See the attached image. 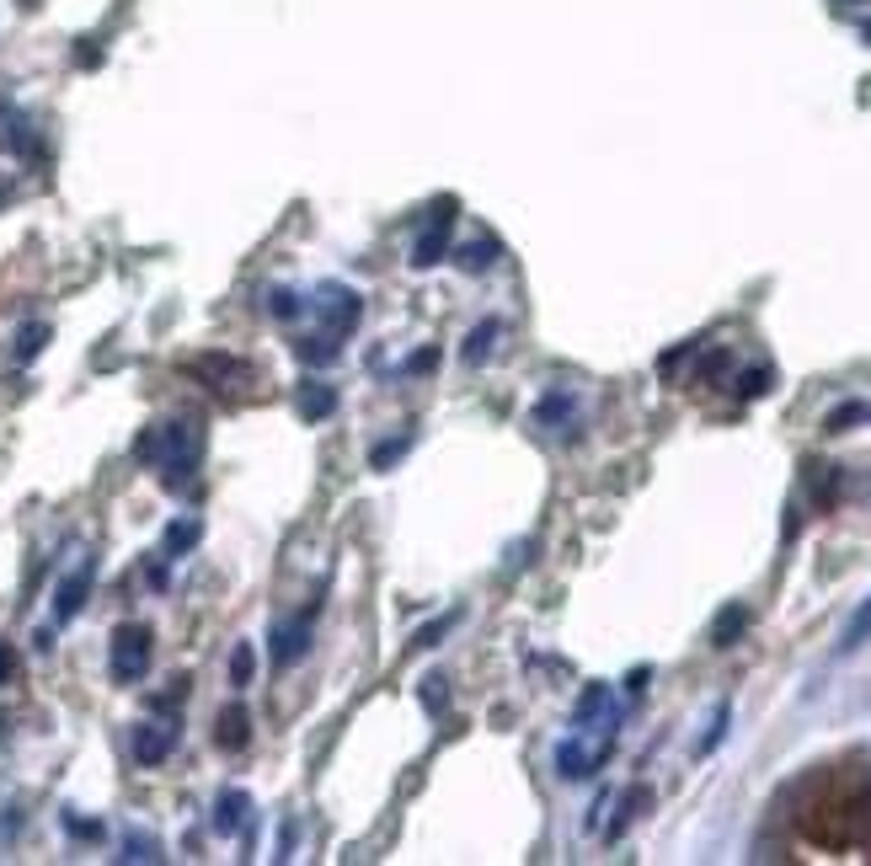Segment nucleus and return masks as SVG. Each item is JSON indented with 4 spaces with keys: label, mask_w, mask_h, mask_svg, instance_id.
Listing matches in <instances>:
<instances>
[{
    "label": "nucleus",
    "mask_w": 871,
    "mask_h": 866,
    "mask_svg": "<svg viewBox=\"0 0 871 866\" xmlns=\"http://www.w3.org/2000/svg\"><path fill=\"white\" fill-rule=\"evenodd\" d=\"M134 455L139 460H155V466H161V482L171 492H182V487L193 482V471H198V455H204V423L177 417V423H166V428L139 433Z\"/></svg>",
    "instance_id": "nucleus-1"
},
{
    "label": "nucleus",
    "mask_w": 871,
    "mask_h": 866,
    "mask_svg": "<svg viewBox=\"0 0 871 866\" xmlns=\"http://www.w3.org/2000/svg\"><path fill=\"white\" fill-rule=\"evenodd\" d=\"M150 658H155V631L150 626H118L113 631V653H107V669H113L118 685H139V679L150 674Z\"/></svg>",
    "instance_id": "nucleus-2"
},
{
    "label": "nucleus",
    "mask_w": 871,
    "mask_h": 866,
    "mask_svg": "<svg viewBox=\"0 0 871 866\" xmlns=\"http://www.w3.org/2000/svg\"><path fill=\"white\" fill-rule=\"evenodd\" d=\"M316 610H321V599H310L294 621L273 626V663H278V669H294V663L310 653V642H316Z\"/></svg>",
    "instance_id": "nucleus-3"
},
{
    "label": "nucleus",
    "mask_w": 871,
    "mask_h": 866,
    "mask_svg": "<svg viewBox=\"0 0 871 866\" xmlns=\"http://www.w3.org/2000/svg\"><path fill=\"white\" fill-rule=\"evenodd\" d=\"M91 583H97V556H86V562L75 567L65 583H59V594H54V621H75V615L86 610Z\"/></svg>",
    "instance_id": "nucleus-4"
},
{
    "label": "nucleus",
    "mask_w": 871,
    "mask_h": 866,
    "mask_svg": "<svg viewBox=\"0 0 871 866\" xmlns=\"http://www.w3.org/2000/svg\"><path fill=\"white\" fill-rule=\"evenodd\" d=\"M449 225H455V204H439V214H433L428 230L412 246V268H433V262H444V252H449Z\"/></svg>",
    "instance_id": "nucleus-5"
},
{
    "label": "nucleus",
    "mask_w": 871,
    "mask_h": 866,
    "mask_svg": "<svg viewBox=\"0 0 871 866\" xmlns=\"http://www.w3.org/2000/svg\"><path fill=\"white\" fill-rule=\"evenodd\" d=\"M188 369H193V375H204L214 391H236V385L252 375V369H246L241 359H230V353H198V359H188Z\"/></svg>",
    "instance_id": "nucleus-6"
},
{
    "label": "nucleus",
    "mask_w": 871,
    "mask_h": 866,
    "mask_svg": "<svg viewBox=\"0 0 871 866\" xmlns=\"http://www.w3.org/2000/svg\"><path fill=\"white\" fill-rule=\"evenodd\" d=\"M171 749H177V728L171 722H139L134 728V760L139 765H161Z\"/></svg>",
    "instance_id": "nucleus-7"
},
{
    "label": "nucleus",
    "mask_w": 871,
    "mask_h": 866,
    "mask_svg": "<svg viewBox=\"0 0 871 866\" xmlns=\"http://www.w3.org/2000/svg\"><path fill=\"white\" fill-rule=\"evenodd\" d=\"M214 744H220L225 754L252 744V717H246V706H225L220 711V722H214Z\"/></svg>",
    "instance_id": "nucleus-8"
},
{
    "label": "nucleus",
    "mask_w": 871,
    "mask_h": 866,
    "mask_svg": "<svg viewBox=\"0 0 871 866\" xmlns=\"http://www.w3.org/2000/svg\"><path fill=\"white\" fill-rule=\"evenodd\" d=\"M359 311H364V305H359V295H353V289H342V284L321 289V316L332 321V332H348L353 321H359Z\"/></svg>",
    "instance_id": "nucleus-9"
},
{
    "label": "nucleus",
    "mask_w": 871,
    "mask_h": 866,
    "mask_svg": "<svg viewBox=\"0 0 871 866\" xmlns=\"http://www.w3.org/2000/svg\"><path fill=\"white\" fill-rule=\"evenodd\" d=\"M572 412H578V396L572 391H551V396H540L535 401V428H578L572 423Z\"/></svg>",
    "instance_id": "nucleus-10"
},
{
    "label": "nucleus",
    "mask_w": 871,
    "mask_h": 866,
    "mask_svg": "<svg viewBox=\"0 0 871 866\" xmlns=\"http://www.w3.org/2000/svg\"><path fill=\"white\" fill-rule=\"evenodd\" d=\"M497 337H503V321H497V316L476 321V327H471V337H465V348H460V359H465V364H487Z\"/></svg>",
    "instance_id": "nucleus-11"
},
{
    "label": "nucleus",
    "mask_w": 871,
    "mask_h": 866,
    "mask_svg": "<svg viewBox=\"0 0 871 866\" xmlns=\"http://www.w3.org/2000/svg\"><path fill=\"white\" fill-rule=\"evenodd\" d=\"M749 621H754L749 605H727V610L717 615V626H711V647H733L743 631H749Z\"/></svg>",
    "instance_id": "nucleus-12"
},
{
    "label": "nucleus",
    "mask_w": 871,
    "mask_h": 866,
    "mask_svg": "<svg viewBox=\"0 0 871 866\" xmlns=\"http://www.w3.org/2000/svg\"><path fill=\"white\" fill-rule=\"evenodd\" d=\"M337 407V391L332 385H321V380H300V417L305 423H321L326 412Z\"/></svg>",
    "instance_id": "nucleus-13"
},
{
    "label": "nucleus",
    "mask_w": 871,
    "mask_h": 866,
    "mask_svg": "<svg viewBox=\"0 0 871 866\" xmlns=\"http://www.w3.org/2000/svg\"><path fill=\"white\" fill-rule=\"evenodd\" d=\"M604 711H610V685H588V690L578 695V706H572V728L583 733L594 717H604Z\"/></svg>",
    "instance_id": "nucleus-14"
},
{
    "label": "nucleus",
    "mask_w": 871,
    "mask_h": 866,
    "mask_svg": "<svg viewBox=\"0 0 871 866\" xmlns=\"http://www.w3.org/2000/svg\"><path fill=\"white\" fill-rule=\"evenodd\" d=\"M246 808H252V802H246V792H220V802H214V829H220V834H236L241 818H246Z\"/></svg>",
    "instance_id": "nucleus-15"
},
{
    "label": "nucleus",
    "mask_w": 871,
    "mask_h": 866,
    "mask_svg": "<svg viewBox=\"0 0 871 866\" xmlns=\"http://www.w3.org/2000/svg\"><path fill=\"white\" fill-rule=\"evenodd\" d=\"M733 391H738V401H759V396H770V391H775V369H770V364H754V369H743Z\"/></svg>",
    "instance_id": "nucleus-16"
},
{
    "label": "nucleus",
    "mask_w": 871,
    "mask_h": 866,
    "mask_svg": "<svg viewBox=\"0 0 871 866\" xmlns=\"http://www.w3.org/2000/svg\"><path fill=\"white\" fill-rule=\"evenodd\" d=\"M497 257H503V246H497V241H471V246H460V268H465V273H487Z\"/></svg>",
    "instance_id": "nucleus-17"
},
{
    "label": "nucleus",
    "mask_w": 871,
    "mask_h": 866,
    "mask_svg": "<svg viewBox=\"0 0 871 866\" xmlns=\"http://www.w3.org/2000/svg\"><path fill=\"white\" fill-rule=\"evenodd\" d=\"M866 642H871V599H866V605L850 615L845 637H839V653H855V647H866Z\"/></svg>",
    "instance_id": "nucleus-18"
},
{
    "label": "nucleus",
    "mask_w": 871,
    "mask_h": 866,
    "mask_svg": "<svg viewBox=\"0 0 871 866\" xmlns=\"http://www.w3.org/2000/svg\"><path fill=\"white\" fill-rule=\"evenodd\" d=\"M252 679H257V647H252V642H241L236 653H230V685L246 690Z\"/></svg>",
    "instance_id": "nucleus-19"
},
{
    "label": "nucleus",
    "mask_w": 871,
    "mask_h": 866,
    "mask_svg": "<svg viewBox=\"0 0 871 866\" xmlns=\"http://www.w3.org/2000/svg\"><path fill=\"white\" fill-rule=\"evenodd\" d=\"M647 786H636V792H626V797H620V818H615V824H610V840H620V834H626L631 824H636V813H642L647 808Z\"/></svg>",
    "instance_id": "nucleus-20"
},
{
    "label": "nucleus",
    "mask_w": 871,
    "mask_h": 866,
    "mask_svg": "<svg viewBox=\"0 0 871 866\" xmlns=\"http://www.w3.org/2000/svg\"><path fill=\"white\" fill-rule=\"evenodd\" d=\"M49 337H54V332H49V321H33V327H22V332H17V359H22V364H33Z\"/></svg>",
    "instance_id": "nucleus-21"
},
{
    "label": "nucleus",
    "mask_w": 871,
    "mask_h": 866,
    "mask_svg": "<svg viewBox=\"0 0 871 866\" xmlns=\"http://www.w3.org/2000/svg\"><path fill=\"white\" fill-rule=\"evenodd\" d=\"M198 535H204V524H198V519H177L166 530V556H182L188 546H198Z\"/></svg>",
    "instance_id": "nucleus-22"
},
{
    "label": "nucleus",
    "mask_w": 871,
    "mask_h": 866,
    "mask_svg": "<svg viewBox=\"0 0 871 866\" xmlns=\"http://www.w3.org/2000/svg\"><path fill=\"white\" fill-rule=\"evenodd\" d=\"M871 417V407H861V401H839V407L823 417V433H845L850 423H866Z\"/></svg>",
    "instance_id": "nucleus-23"
},
{
    "label": "nucleus",
    "mask_w": 871,
    "mask_h": 866,
    "mask_svg": "<svg viewBox=\"0 0 871 866\" xmlns=\"http://www.w3.org/2000/svg\"><path fill=\"white\" fill-rule=\"evenodd\" d=\"M455 621H460V610L455 615H439V621H428L423 631H417V637H412V647H417V653H428V647H439L444 637H449V631H455Z\"/></svg>",
    "instance_id": "nucleus-24"
},
{
    "label": "nucleus",
    "mask_w": 871,
    "mask_h": 866,
    "mask_svg": "<svg viewBox=\"0 0 871 866\" xmlns=\"http://www.w3.org/2000/svg\"><path fill=\"white\" fill-rule=\"evenodd\" d=\"M268 311H273L278 321H300V311H305L300 289H273V295H268Z\"/></svg>",
    "instance_id": "nucleus-25"
},
{
    "label": "nucleus",
    "mask_w": 871,
    "mask_h": 866,
    "mask_svg": "<svg viewBox=\"0 0 871 866\" xmlns=\"http://www.w3.org/2000/svg\"><path fill=\"white\" fill-rule=\"evenodd\" d=\"M118 861H161V845L150 840V834H129L123 840V856Z\"/></svg>",
    "instance_id": "nucleus-26"
},
{
    "label": "nucleus",
    "mask_w": 871,
    "mask_h": 866,
    "mask_svg": "<svg viewBox=\"0 0 871 866\" xmlns=\"http://www.w3.org/2000/svg\"><path fill=\"white\" fill-rule=\"evenodd\" d=\"M300 359H305V364H332V359H337V343H332V337H305V343H300Z\"/></svg>",
    "instance_id": "nucleus-27"
},
{
    "label": "nucleus",
    "mask_w": 871,
    "mask_h": 866,
    "mask_svg": "<svg viewBox=\"0 0 871 866\" xmlns=\"http://www.w3.org/2000/svg\"><path fill=\"white\" fill-rule=\"evenodd\" d=\"M401 450H412V428H407V433H396V439H385L369 460H375V471H385V466H396V455H401Z\"/></svg>",
    "instance_id": "nucleus-28"
},
{
    "label": "nucleus",
    "mask_w": 871,
    "mask_h": 866,
    "mask_svg": "<svg viewBox=\"0 0 871 866\" xmlns=\"http://www.w3.org/2000/svg\"><path fill=\"white\" fill-rule=\"evenodd\" d=\"M727 722H733V706L722 701V706H717V717H711V733L701 738V754H711V749H717L722 738H727Z\"/></svg>",
    "instance_id": "nucleus-29"
},
{
    "label": "nucleus",
    "mask_w": 871,
    "mask_h": 866,
    "mask_svg": "<svg viewBox=\"0 0 871 866\" xmlns=\"http://www.w3.org/2000/svg\"><path fill=\"white\" fill-rule=\"evenodd\" d=\"M417 695H423V706H428V711H444V701H449L444 674H428V679H423V690H417Z\"/></svg>",
    "instance_id": "nucleus-30"
},
{
    "label": "nucleus",
    "mask_w": 871,
    "mask_h": 866,
    "mask_svg": "<svg viewBox=\"0 0 871 866\" xmlns=\"http://www.w3.org/2000/svg\"><path fill=\"white\" fill-rule=\"evenodd\" d=\"M695 348H701V343H684V348H674V353H663V359H658V369H663V375H674V369H679L684 359H690Z\"/></svg>",
    "instance_id": "nucleus-31"
},
{
    "label": "nucleus",
    "mask_w": 871,
    "mask_h": 866,
    "mask_svg": "<svg viewBox=\"0 0 871 866\" xmlns=\"http://www.w3.org/2000/svg\"><path fill=\"white\" fill-rule=\"evenodd\" d=\"M65 829L81 834V840H102V824H86V818H70V813H65Z\"/></svg>",
    "instance_id": "nucleus-32"
},
{
    "label": "nucleus",
    "mask_w": 871,
    "mask_h": 866,
    "mask_svg": "<svg viewBox=\"0 0 871 866\" xmlns=\"http://www.w3.org/2000/svg\"><path fill=\"white\" fill-rule=\"evenodd\" d=\"M647 679H652V669H647V663H642V669H631L626 690H631V695H642V690H647Z\"/></svg>",
    "instance_id": "nucleus-33"
},
{
    "label": "nucleus",
    "mask_w": 871,
    "mask_h": 866,
    "mask_svg": "<svg viewBox=\"0 0 871 866\" xmlns=\"http://www.w3.org/2000/svg\"><path fill=\"white\" fill-rule=\"evenodd\" d=\"M11 669H17V658H11V647H0V685L11 679Z\"/></svg>",
    "instance_id": "nucleus-34"
},
{
    "label": "nucleus",
    "mask_w": 871,
    "mask_h": 866,
    "mask_svg": "<svg viewBox=\"0 0 871 866\" xmlns=\"http://www.w3.org/2000/svg\"><path fill=\"white\" fill-rule=\"evenodd\" d=\"M861 38H866V43H871V22H861Z\"/></svg>",
    "instance_id": "nucleus-35"
}]
</instances>
